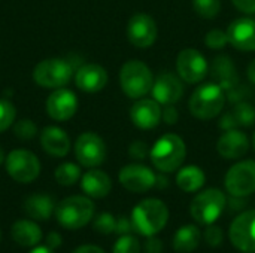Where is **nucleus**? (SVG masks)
<instances>
[{
	"instance_id": "nucleus-1",
	"label": "nucleus",
	"mask_w": 255,
	"mask_h": 253,
	"mask_svg": "<svg viewBox=\"0 0 255 253\" xmlns=\"http://www.w3.org/2000/svg\"><path fill=\"white\" fill-rule=\"evenodd\" d=\"M187 157L185 142L173 133L161 136L152 149L149 151V158L154 167L161 173H173L184 164Z\"/></svg>"
},
{
	"instance_id": "nucleus-2",
	"label": "nucleus",
	"mask_w": 255,
	"mask_h": 253,
	"mask_svg": "<svg viewBox=\"0 0 255 253\" xmlns=\"http://www.w3.org/2000/svg\"><path fill=\"white\" fill-rule=\"evenodd\" d=\"M169 221L167 206L157 198H148L140 201L131 213L133 228L137 234L151 237L158 234Z\"/></svg>"
},
{
	"instance_id": "nucleus-3",
	"label": "nucleus",
	"mask_w": 255,
	"mask_h": 253,
	"mask_svg": "<svg viewBox=\"0 0 255 253\" xmlns=\"http://www.w3.org/2000/svg\"><path fill=\"white\" fill-rule=\"evenodd\" d=\"M226 91L215 82H208L194 89L188 107L194 118L208 121L218 116L226 104Z\"/></svg>"
},
{
	"instance_id": "nucleus-4",
	"label": "nucleus",
	"mask_w": 255,
	"mask_h": 253,
	"mask_svg": "<svg viewBox=\"0 0 255 253\" xmlns=\"http://www.w3.org/2000/svg\"><path fill=\"white\" fill-rule=\"evenodd\" d=\"M55 218L66 230H79L94 216V204L88 197L72 195L64 198L55 207Z\"/></svg>"
},
{
	"instance_id": "nucleus-5",
	"label": "nucleus",
	"mask_w": 255,
	"mask_h": 253,
	"mask_svg": "<svg viewBox=\"0 0 255 253\" xmlns=\"http://www.w3.org/2000/svg\"><path fill=\"white\" fill-rule=\"evenodd\" d=\"M120 84L127 97L139 100L152 88V72L145 63L139 60H130L124 63L120 70Z\"/></svg>"
},
{
	"instance_id": "nucleus-6",
	"label": "nucleus",
	"mask_w": 255,
	"mask_h": 253,
	"mask_svg": "<svg viewBox=\"0 0 255 253\" xmlns=\"http://www.w3.org/2000/svg\"><path fill=\"white\" fill-rule=\"evenodd\" d=\"M226 206L227 198L224 192L217 188H208L194 197L190 206V213L200 225H211L223 215Z\"/></svg>"
},
{
	"instance_id": "nucleus-7",
	"label": "nucleus",
	"mask_w": 255,
	"mask_h": 253,
	"mask_svg": "<svg viewBox=\"0 0 255 253\" xmlns=\"http://www.w3.org/2000/svg\"><path fill=\"white\" fill-rule=\"evenodd\" d=\"M73 75L72 64L64 58H48L36 64L33 70L34 82L42 88L58 89L69 84Z\"/></svg>"
},
{
	"instance_id": "nucleus-8",
	"label": "nucleus",
	"mask_w": 255,
	"mask_h": 253,
	"mask_svg": "<svg viewBox=\"0 0 255 253\" xmlns=\"http://www.w3.org/2000/svg\"><path fill=\"white\" fill-rule=\"evenodd\" d=\"M4 166L7 174L19 183H30L37 179L40 173V163L37 157L25 149L12 151L6 157Z\"/></svg>"
},
{
	"instance_id": "nucleus-9",
	"label": "nucleus",
	"mask_w": 255,
	"mask_h": 253,
	"mask_svg": "<svg viewBox=\"0 0 255 253\" xmlns=\"http://www.w3.org/2000/svg\"><path fill=\"white\" fill-rule=\"evenodd\" d=\"M224 185L232 197H248L255 192V161L245 160L235 164L226 174Z\"/></svg>"
},
{
	"instance_id": "nucleus-10",
	"label": "nucleus",
	"mask_w": 255,
	"mask_h": 253,
	"mask_svg": "<svg viewBox=\"0 0 255 253\" xmlns=\"http://www.w3.org/2000/svg\"><path fill=\"white\" fill-rule=\"evenodd\" d=\"M75 155L81 166L94 169L106 160V145L99 134L87 131L78 137L75 143Z\"/></svg>"
},
{
	"instance_id": "nucleus-11",
	"label": "nucleus",
	"mask_w": 255,
	"mask_h": 253,
	"mask_svg": "<svg viewBox=\"0 0 255 253\" xmlns=\"http://www.w3.org/2000/svg\"><path fill=\"white\" fill-rule=\"evenodd\" d=\"M208 61L206 58L193 48H185L178 54L176 58V70L179 78L187 84L202 82L208 75Z\"/></svg>"
},
{
	"instance_id": "nucleus-12",
	"label": "nucleus",
	"mask_w": 255,
	"mask_h": 253,
	"mask_svg": "<svg viewBox=\"0 0 255 253\" xmlns=\"http://www.w3.org/2000/svg\"><path fill=\"white\" fill-rule=\"evenodd\" d=\"M232 245L242 252H255V210L242 212L229 230Z\"/></svg>"
},
{
	"instance_id": "nucleus-13",
	"label": "nucleus",
	"mask_w": 255,
	"mask_h": 253,
	"mask_svg": "<svg viewBox=\"0 0 255 253\" xmlns=\"http://www.w3.org/2000/svg\"><path fill=\"white\" fill-rule=\"evenodd\" d=\"M158 34L157 24L154 18L145 12L134 13L127 24V37L130 43L136 48H149Z\"/></svg>"
},
{
	"instance_id": "nucleus-14",
	"label": "nucleus",
	"mask_w": 255,
	"mask_h": 253,
	"mask_svg": "<svg viewBox=\"0 0 255 253\" xmlns=\"http://www.w3.org/2000/svg\"><path fill=\"white\" fill-rule=\"evenodd\" d=\"M120 183L130 192L143 194L155 186L157 176L154 171L142 164H130L121 169L118 174Z\"/></svg>"
},
{
	"instance_id": "nucleus-15",
	"label": "nucleus",
	"mask_w": 255,
	"mask_h": 253,
	"mask_svg": "<svg viewBox=\"0 0 255 253\" xmlns=\"http://www.w3.org/2000/svg\"><path fill=\"white\" fill-rule=\"evenodd\" d=\"M78 110V98L73 91L66 88L55 89L46 100V112L54 121H67Z\"/></svg>"
},
{
	"instance_id": "nucleus-16",
	"label": "nucleus",
	"mask_w": 255,
	"mask_h": 253,
	"mask_svg": "<svg viewBox=\"0 0 255 253\" xmlns=\"http://www.w3.org/2000/svg\"><path fill=\"white\" fill-rule=\"evenodd\" d=\"M151 91L155 101L167 106V104H175L176 101L181 100L184 94V85L176 75L170 72H164L160 76H157Z\"/></svg>"
},
{
	"instance_id": "nucleus-17",
	"label": "nucleus",
	"mask_w": 255,
	"mask_h": 253,
	"mask_svg": "<svg viewBox=\"0 0 255 253\" xmlns=\"http://www.w3.org/2000/svg\"><path fill=\"white\" fill-rule=\"evenodd\" d=\"M160 103L154 98H139L130 109L131 122L142 130H151L161 121Z\"/></svg>"
},
{
	"instance_id": "nucleus-18",
	"label": "nucleus",
	"mask_w": 255,
	"mask_h": 253,
	"mask_svg": "<svg viewBox=\"0 0 255 253\" xmlns=\"http://www.w3.org/2000/svg\"><path fill=\"white\" fill-rule=\"evenodd\" d=\"M229 43L239 51H255V21L251 18H238L227 28Z\"/></svg>"
},
{
	"instance_id": "nucleus-19",
	"label": "nucleus",
	"mask_w": 255,
	"mask_h": 253,
	"mask_svg": "<svg viewBox=\"0 0 255 253\" xmlns=\"http://www.w3.org/2000/svg\"><path fill=\"white\" fill-rule=\"evenodd\" d=\"M250 149L248 136L236 128L226 130L217 143L218 154L226 160H238L242 158Z\"/></svg>"
},
{
	"instance_id": "nucleus-20",
	"label": "nucleus",
	"mask_w": 255,
	"mask_h": 253,
	"mask_svg": "<svg viewBox=\"0 0 255 253\" xmlns=\"http://www.w3.org/2000/svg\"><path fill=\"white\" fill-rule=\"evenodd\" d=\"M75 82L85 92H99L108 84V72L99 64H84L78 69Z\"/></svg>"
},
{
	"instance_id": "nucleus-21",
	"label": "nucleus",
	"mask_w": 255,
	"mask_h": 253,
	"mask_svg": "<svg viewBox=\"0 0 255 253\" xmlns=\"http://www.w3.org/2000/svg\"><path fill=\"white\" fill-rule=\"evenodd\" d=\"M40 145L51 157H66L70 151V139L67 133L58 127H46L40 133Z\"/></svg>"
},
{
	"instance_id": "nucleus-22",
	"label": "nucleus",
	"mask_w": 255,
	"mask_h": 253,
	"mask_svg": "<svg viewBox=\"0 0 255 253\" xmlns=\"http://www.w3.org/2000/svg\"><path fill=\"white\" fill-rule=\"evenodd\" d=\"M211 76L215 84H218L224 91L236 86L239 84V76L235 67V63L227 55H220L214 58L211 66Z\"/></svg>"
},
{
	"instance_id": "nucleus-23",
	"label": "nucleus",
	"mask_w": 255,
	"mask_h": 253,
	"mask_svg": "<svg viewBox=\"0 0 255 253\" xmlns=\"http://www.w3.org/2000/svg\"><path fill=\"white\" fill-rule=\"evenodd\" d=\"M81 188L91 198H105L112 189V180L105 171L91 169L82 176Z\"/></svg>"
},
{
	"instance_id": "nucleus-24",
	"label": "nucleus",
	"mask_w": 255,
	"mask_h": 253,
	"mask_svg": "<svg viewBox=\"0 0 255 253\" xmlns=\"http://www.w3.org/2000/svg\"><path fill=\"white\" fill-rule=\"evenodd\" d=\"M10 236L16 245L22 248H34L42 240V230L33 221L19 219L12 225Z\"/></svg>"
},
{
	"instance_id": "nucleus-25",
	"label": "nucleus",
	"mask_w": 255,
	"mask_h": 253,
	"mask_svg": "<svg viewBox=\"0 0 255 253\" xmlns=\"http://www.w3.org/2000/svg\"><path fill=\"white\" fill-rule=\"evenodd\" d=\"M24 210L30 218L36 221H45L55 212V207L49 195L34 194L24 201Z\"/></svg>"
},
{
	"instance_id": "nucleus-26",
	"label": "nucleus",
	"mask_w": 255,
	"mask_h": 253,
	"mask_svg": "<svg viewBox=\"0 0 255 253\" xmlns=\"http://www.w3.org/2000/svg\"><path fill=\"white\" fill-rule=\"evenodd\" d=\"M202 233L196 225H184L173 236V249L178 253H191L200 245Z\"/></svg>"
},
{
	"instance_id": "nucleus-27",
	"label": "nucleus",
	"mask_w": 255,
	"mask_h": 253,
	"mask_svg": "<svg viewBox=\"0 0 255 253\" xmlns=\"http://www.w3.org/2000/svg\"><path fill=\"white\" fill-rule=\"evenodd\" d=\"M206 182V176L203 170L197 166H187L181 169L176 174V185L179 189L185 192H196L199 191Z\"/></svg>"
},
{
	"instance_id": "nucleus-28",
	"label": "nucleus",
	"mask_w": 255,
	"mask_h": 253,
	"mask_svg": "<svg viewBox=\"0 0 255 253\" xmlns=\"http://www.w3.org/2000/svg\"><path fill=\"white\" fill-rule=\"evenodd\" d=\"M54 177L55 180L63 185V186H70L73 183H76L81 177V169L79 166L73 164V163H64L61 166H58L54 171Z\"/></svg>"
},
{
	"instance_id": "nucleus-29",
	"label": "nucleus",
	"mask_w": 255,
	"mask_h": 253,
	"mask_svg": "<svg viewBox=\"0 0 255 253\" xmlns=\"http://www.w3.org/2000/svg\"><path fill=\"white\" fill-rule=\"evenodd\" d=\"M238 127H251L255 122V109L247 101H239L232 110Z\"/></svg>"
},
{
	"instance_id": "nucleus-30",
	"label": "nucleus",
	"mask_w": 255,
	"mask_h": 253,
	"mask_svg": "<svg viewBox=\"0 0 255 253\" xmlns=\"http://www.w3.org/2000/svg\"><path fill=\"white\" fill-rule=\"evenodd\" d=\"M193 7L200 18L212 19L221 10V0H193Z\"/></svg>"
},
{
	"instance_id": "nucleus-31",
	"label": "nucleus",
	"mask_w": 255,
	"mask_h": 253,
	"mask_svg": "<svg viewBox=\"0 0 255 253\" xmlns=\"http://www.w3.org/2000/svg\"><path fill=\"white\" fill-rule=\"evenodd\" d=\"M112 253H140V243L136 237L130 234L121 236L115 242Z\"/></svg>"
},
{
	"instance_id": "nucleus-32",
	"label": "nucleus",
	"mask_w": 255,
	"mask_h": 253,
	"mask_svg": "<svg viewBox=\"0 0 255 253\" xmlns=\"http://www.w3.org/2000/svg\"><path fill=\"white\" fill-rule=\"evenodd\" d=\"M15 106L7 100H0V133L6 131L15 121Z\"/></svg>"
},
{
	"instance_id": "nucleus-33",
	"label": "nucleus",
	"mask_w": 255,
	"mask_h": 253,
	"mask_svg": "<svg viewBox=\"0 0 255 253\" xmlns=\"http://www.w3.org/2000/svg\"><path fill=\"white\" fill-rule=\"evenodd\" d=\"M115 225H117V219L111 213H102L94 219L93 228L99 234L108 236L111 233H115Z\"/></svg>"
},
{
	"instance_id": "nucleus-34",
	"label": "nucleus",
	"mask_w": 255,
	"mask_h": 253,
	"mask_svg": "<svg viewBox=\"0 0 255 253\" xmlns=\"http://www.w3.org/2000/svg\"><path fill=\"white\" fill-rule=\"evenodd\" d=\"M227 43H229L227 31H223V30H218V28L211 30L205 37V45L209 46L211 49H215V51L226 48Z\"/></svg>"
},
{
	"instance_id": "nucleus-35",
	"label": "nucleus",
	"mask_w": 255,
	"mask_h": 253,
	"mask_svg": "<svg viewBox=\"0 0 255 253\" xmlns=\"http://www.w3.org/2000/svg\"><path fill=\"white\" fill-rule=\"evenodd\" d=\"M13 131H15V136L18 139H22V140H30L36 136L37 133V128L36 125L33 124V121L30 119H21L15 124L13 127Z\"/></svg>"
},
{
	"instance_id": "nucleus-36",
	"label": "nucleus",
	"mask_w": 255,
	"mask_h": 253,
	"mask_svg": "<svg viewBox=\"0 0 255 253\" xmlns=\"http://www.w3.org/2000/svg\"><path fill=\"white\" fill-rule=\"evenodd\" d=\"M202 236H203L206 245H209L211 248H218L223 243V240H224L223 230L220 227H217V225H212V224L208 225V228L205 230V233Z\"/></svg>"
},
{
	"instance_id": "nucleus-37",
	"label": "nucleus",
	"mask_w": 255,
	"mask_h": 253,
	"mask_svg": "<svg viewBox=\"0 0 255 253\" xmlns=\"http://www.w3.org/2000/svg\"><path fill=\"white\" fill-rule=\"evenodd\" d=\"M128 154H130V157L134 158V160H143V158L148 157L149 149H148V146H146L145 142H139V140H137V142H133V143L130 145Z\"/></svg>"
},
{
	"instance_id": "nucleus-38",
	"label": "nucleus",
	"mask_w": 255,
	"mask_h": 253,
	"mask_svg": "<svg viewBox=\"0 0 255 253\" xmlns=\"http://www.w3.org/2000/svg\"><path fill=\"white\" fill-rule=\"evenodd\" d=\"M131 231H134L131 219H128L126 216H121V218L117 219V225H115V233L117 234L126 236V234H130Z\"/></svg>"
},
{
	"instance_id": "nucleus-39",
	"label": "nucleus",
	"mask_w": 255,
	"mask_h": 253,
	"mask_svg": "<svg viewBox=\"0 0 255 253\" xmlns=\"http://www.w3.org/2000/svg\"><path fill=\"white\" fill-rule=\"evenodd\" d=\"M178 110L173 107V104H167L163 110H161V119L167 124V125H173L178 122Z\"/></svg>"
},
{
	"instance_id": "nucleus-40",
	"label": "nucleus",
	"mask_w": 255,
	"mask_h": 253,
	"mask_svg": "<svg viewBox=\"0 0 255 253\" xmlns=\"http://www.w3.org/2000/svg\"><path fill=\"white\" fill-rule=\"evenodd\" d=\"M145 253H163V242L158 240L157 237L151 236L148 237L146 243L143 245Z\"/></svg>"
},
{
	"instance_id": "nucleus-41",
	"label": "nucleus",
	"mask_w": 255,
	"mask_h": 253,
	"mask_svg": "<svg viewBox=\"0 0 255 253\" xmlns=\"http://www.w3.org/2000/svg\"><path fill=\"white\" fill-rule=\"evenodd\" d=\"M233 4L245 13H254L255 12V0H232Z\"/></svg>"
},
{
	"instance_id": "nucleus-42",
	"label": "nucleus",
	"mask_w": 255,
	"mask_h": 253,
	"mask_svg": "<svg viewBox=\"0 0 255 253\" xmlns=\"http://www.w3.org/2000/svg\"><path fill=\"white\" fill-rule=\"evenodd\" d=\"M61 243H63V239H61V236H60L58 233H49V234L46 236V245H48L49 249L54 251V249L60 248Z\"/></svg>"
},
{
	"instance_id": "nucleus-43",
	"label": "nucleus",
	"mask_w": 255,
	"mask_h": 253,
	"mask_svg": "<svg viewBox=\"0 0 255 253\" xmlns=\"http://www.w3.org/2000/svg\"><path fill=\"white\" fill-rule=\"evenodd\" d=\"M220 127H221L223 130H232V128H236V127H238V125H236V122H235V118H233L232 112L226 113V115L221 118V121H220Z\"/></svg>"
},
{
	"instance_id": "nucleus-44",
	"label": "nucleus",
	"mask_w": 255,
	"mask_h": 253,
	"mask_svg": "<svg viewBox=\"0 0 255 253\" xmlns=\"http://www.w3.org/2000/svg\"><path fill=\"white\" fill-rule=\"evenodd\" d=\"M245 197H233L230 200V210L232 212H239L247 206V200H244Z\"/></svg>"
},
{
	"instance_id": "nucleus-45",
	"label": "nucleus",
	"mask_w": 255,
	"mask_h": 253,
	"mask_svg": "<svg viewBox=\"0 0 255 253\" xmlns=\"http://www.w3.org/2000/svg\"><path fill=\"white\" fill-rule=\"evenodd\" d=\"M73 253H105V251L94 245H84V246H79L78 249H75Z\"/></svg>"
},
{
	"instance_id": "nucleus-46",
	"label": "nucleus",
	"mask_w": 255,
	"mask_h": 253,
	"mask_svg": "<svg viewBox=\"0 0 255 253\" xmlns=\"http://www.w3.org/2000/svg\"><path fill=\"white\" fill-rule=\"evenodd\" d=\"M247 75H248V79L251 81V84L255 85V60H253L248 66V70H247Z\"/></svg>"
},
{
	"instance_id": "nucleus-47",
	"label": "nucleus",
	"mask_w": 255,
	"mask_h": 253,
	"mask_svg": "<svg viewBox=\"0 0 255 253\" xmlns=\"http://www.w3.org/2000/svg\"><path fill=\"white\" fill-rule=\"evenodd\" d=\"M30 253H54V251L49 249L48 246H37V248H33V251Z\"/></svg>"
},
{
	"instance_id": "nucleus-48",
	"label": "nucleus",
	"mask_w": 255,
	"mask_h": 253,
	"mask_svg": "<svg viewBox=\"0 0 255 253\" xmlns=\"http://www.w3.org/2000/svg\"><path fill=\"white\" fill-rule=\"evenodd\" d=\"M155 185H157V188H166V186H167V179L163 177V176H160V177L157 176Z\"/></svg>"
},
{
	"instance_id": "nucleus-49",
	"label": "nucleus",
	"mask_w": 255,
	"mask_h": 253,
	"mask_svg": "<svg viewBox=\"0 0 255 253\" xmlns=\"http://www.w3.org/2000/svg\"><path fill=\"white\" fill-rule=\"evenodd\" d=\"M4 160H6V157H4V152H3V149L0 148V164H1Z\"/></svg>"
},
{
	"instance_id": "nucleus-50",
	"label": "nucleus",
	"mask_w": 255,
	"mask_h": 253,
	"mask_svg": "<svg viewBox=\"0 0 255 253\" xmlns=\"http://www.w3.org/2000/svg\"><path fill=\"white\" fill-rule=\"evenodd\" d=\"M253 145H254V149H255V133H254V137H253Z\"/></svg>"
},
{
	"instance_id": "nucleus-51",
	"label": "nucleus",
	"mask_w": 255,
	"mask_h": 253,
	"mask_svg": "<svg viewBox=\"0 0 255 253\" xmlns=\"http://www.w3.org/2000/svg\"><path fill=\"white\" fill-rule=\"evenodd\" d=\"M244 253H250V252H244Z\"/></svg>"
},
{
	"instance_id": "nucleus-52",
	"label": "nucleus",
	"mask_w": 255,
	"mask_h": 253,
	"mask_svg": "<svg viewBox=\"0 0 255 253\" xmlns=\"http://www.w3.org/2000/svg\"><path fill=\"white\" fill-rule=\"evenodd\" d=\"M0 236H1V233H0Z\"/></svg>"
}]
</instances>
